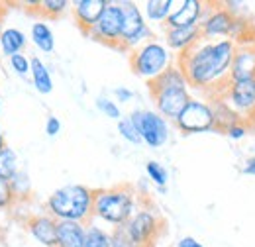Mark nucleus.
Segmentation results:
<instances>
[{
  "instance_id": "obj_4",
  "label": "nucleus",
  "mask_w": 255,
  "mask_h": 247,
  "mask_svg": "<svg viewBox=\"0 0 255 247\" xmlns=\"http://www.w3.org/2000/svg\"><path fill=\"white\" fill-rule=\"evenodd\" d=\"M95 188L85 185H65L53 190L45 202V212L59 220L91 224Z\"/></svg>"
},
{
  "instance_id": "obj_40",
  "label": "nucleus",
  "mask_w": 255,
  "mask_h": 247,
  "mask_svg": "<svg viewBox=\"0 0 255 247\" xmlns=\"http://www.w3.org/2000/svg\"><path fill=\"white\" fill-rule=\"evenodd\" d=\"M2 20H4V12H0V33L4 31V28H2Z\"/></svg>"
},
{
  "instance_id": "obj_22",
  "label": "nucleus",
  "mask_w": 255,
  "mask_h": 247,
  "mask_svg": "<svg viewBox=\"0 0 255 247\" xmlns=\"http://www.w3.org/2000/svg\"><path fill=\"white\" fill-rule=\"evenodd\" d=\"M30 39L33 41V45L43 53H51L55 49V35H53V30L45 22H33L32 30H30Z\"/></svg>"
},
{
  "instance_id": "obj_17",
  "label": "nucleus",
  "mask_w": 255,
  "mask_h": 247,
  "mask_svg": "<svg viewBox=\"0 0 255 247\" xmlns=\"http://www.w3.org/2000/svg\"><path fill=\"white\" fill-rule=\"evenodd\" d=\"M255 79V45H238L230 67V81Z\"/></svg>"
},
{
  "instance_id": "obj_7",
  "label": "nucleus",
  "mask_w": 255,
  "mask_h": 247,
  "mask_svg": "<svg viewBox=\"0 0 255 247\" xmlns=\"http://www.w3.org/2000/svg\"><path fill=\"white\" fill-rule=\"evenodd\" d=\"M131 122L135 125L139 137H141V143H145L147 147H163L169 137H171V129H169V122L157 114L155 110H133L129 114Z\"/></svg>"
},
{
  "instance_id": "obj_21",
  "label": "nucleus",
  "mask_w": 255,
  "mask_h": 247,
  "mask_svg": "<svg viewBox=\"0 0 255 247\" xmlns=\"http://www.w3.org/2000/svg\"><path fill=\"white\" fill-rule=\"evenodd\" d=\"M32 83L35 87V91L39 94H49L53 91V79H51V73L47 69V65L41 61L39 57H32Z\"/></svg>"
},
{
  "instance_id": "obj_38",
  "label": "nucleus",
  "mask_w": 255,
  "mask_h": 247,
  "mask_svg": "<svg viewBox=\"0 0 255 247\" xmlns=\"http://www.w3.org/2000/svg\"><path fill=\"white\" fill-rule=\"evenodd\" d=\"M244 175H250V177H255V155L254 157H250V159H246V163H244Z\"/></svg>"
},
{
  "instance_id": "obj_42",
  "label": "nucleus",
  "mask_w": 255,
  "mask_h": 247,
  "mask_svg": "<svg viewBox=\"0 0 255 247\" xmlns=\"http://www.w3.org/2000/svg\"><path fill=\"white\" fill-rule=\"evenodd\" d=\"M252 149H254V155H255V145H254V147H252Z\"/></svg>"
},
{
  "instance_id": "obj_39",
  "label": "nucleus",
  "mask_w": 255,
  "mask_h": 247,
  "mask_svg": "<svg viewBox=\"0 0 255 247\" xmlns=\"http://www.w3.org/2000/svg\"><path fill=\"white\" fill-rule=\"evenodd\" d=\"M6 147V139H4V133H2V129H0V151Z\"/></svg>"
},
{
  "instance_id": "obj_37",
  "label": "nucleus",
  "mask_w": 255,
  "mask_h": 247,
  "mask_svg": "<svg viewBox=\"0 0 255 247\" xmlns=\"http://www.w3.org/2000/svg\"><path fill=\"white\" fill-rule=\"evenodd\" d=\"M177 247H204L196 238H192V236H185V238H181L179 240V244Z\"/></svg>"
},
{
  "instance_id": "obj_29",
  "label": "nucleus",
  "mask_w": 255,
  "mask_h": 247,
  "mask_svg": "<svg viewBox=\"0 0 255 247\" xmlns=\"http://www.w3.org/2000/svg\"><path fill=\"white\" fill-rule=\"evenodd\" d=\"M118 133L126 139L128 143H133V145H137V143H141V137H139V133H137V129H135V125L131 122V118L126 116V118H122V120H118Z\"/></svg>"
},
{
  "instance_id": "obj_25",
  "label": "nucleus",
  "mask_w": 255,
  "mask_h": 247,
  "mask_svg": "<svg viewBox=\"0 0 255 247\" xmlns=\"http://www.w3.org/2000/svg\"><path fill=\"white\" fill-rule=\"evenodd\" d=\"M10 186H12V192L16 196V200H22V198H28L32 194V181L28 177L26 171H18L12 179H10Z\"/></svg>"
},
{
  "instance_id": "obj_35",
  "label": "nucleus",
  "mask_w": 255,
  "mask_h": 247,
  "mask_svg": "<svg viewBox=\"0 0 255 247\" xmlns=\"http://www.w3.org/2000/svg\"><path fill=\"white\" fill-rule=\"evenodd\" d=\"M59 131H61V122H59V118L47 116V120H45V133H47L49 137H55Z\"/></svg>"
},
{
  "instance_id": "obj_5",
  "label": "nucleus",
  "mask_w": 255,
  "mask_h": 247,
  "mask_svg": "<svg viewBox=\"0 0 255 247\" xmlns=\"http://www.w3.org/2000/svg\"><path fill=\"white\" fill-rule=\"evenodd\" d=\"M175 63H177V57L173 55V51L165 45V41H159L155 37L129 53L131 71L147 83L155 81Z\"/></svg>"
},
{
  "instance_id": "obj_11",
  "label": "nucleus",
  "mask_w": 255,
  "mask_h": 247,
  "mask_svg": "<svg viewBox=\"0 0 255 247\" xmlns=\"http://www.w3.org/2000/svg\"><path fill=\"white\" fill-rule=\"evenodd\" d=\"M234 16L224 8V4H206V12L198 24L200 35L206 41L216 39H230V33L234 28Z\"/></svg>"
},
{
  "instance_id": "obj_23",
  "label": "nucleus",
  "mask_w": 255,
  "mask_h": 247,
  "mask_svg": "<svg viewBox=\"0 0 255 247\" xmlns=\"http://www.w3.org/2000/svg\"><path fill=\"white\" fill-rule=\"evenodd\" d=\"M20 171V165H18V153L12 149V147H4L0 151V179L4 181H10L16 173Z\"/></svg>"
},
{
  "instance_id": "obj_32",
  "label": "nucleus",
  "mask_w": 255,
  "mask_h": 247,
  "mask_svg": "<svg viewBox=\"0 0 255 247\" xmlns=\"http://www.w3.org/2000/svg\"><path fill=\"white\" fill-rule=\"evenodd\" d=\"M16 202V196L12 192V186L10 181H4L0 179V210H10Z\"/></svg>"
},
{
  "instance_id": "obj_41",
  "label": "nucleus",
  "mask_w": 255,
  "mask_h": 247,
  "mask_svg": "<svg viewBox=\"0 0 255 247\" xmlns=\"http://www.w3.org/2000/svg\"><path fill=\"white\" fill-rule=\"evenodd\" d=\"M0 12H6V10H4V2H0Z\"/></svg>"
},
{
  "instance_id": "obj_33",
  "label": "nucleus",
  "mask_w": 255,
  "mask_h": 247,
  "mask_svg": "<svg viewBox=\"0 0 255 247\" xmlns=\"http://www.w3.org/2000/svg\"><path fill=\"white\" fill-rule=\"evenodd\" d=\"M224 8L234 16V18H246L248 14V2H240V0H228L224 2Z\"/></svg>"
},
{
  "instance_id": "obj_19",
  "label": "nucleus",
  "mask_w": 255,
  "mask_h": 247,
  "mask_svg": "<svg viewBox=\"0 0 255 247\" xmlns=\"http://www.w3.org/2000/svg\"><path fill=\"white\" fill-rule=\"evenodd\" d=\"M26 45H28V37L18 28H6L0 33V49L8 57H12L16 53H24Z\"/></svg>"
},
{
  "instance_id": "obj_10",
  "label": "nucleus",
  "mask_w": 255,
  "mask_h": 247,
  "mask_svg": "<svg viewBox=\"0 0 255 247\" xmlns=\"http://www.w3.org/2000/svg\"><path fill=\"white\" fill-rule=\"evenodd\" d=\"M163 226H165L163 218L153 208L139 206L137 212L126 224V230L141 247H153L155 242L159 240Z\"/></svg>"
},
{
  "instance_id": "obj_31",
  "label": "nucleus",
  "mask_w": 255,
  "mask_h": 247,
  "mask_svg": "<svg viewBox=\"0 0 255 247\" xmlns=\"http://www.w3.org/2000/svg\"><path fill=\"white\" fill-rule=\"evenodd\" d=\"M8 63H10L12 71H14L16 75H20V77L30 75V71H32V59L26 57L24 53H16V55L8 57Z\"/></svg>"
},
{
  "instance_id": "obj_3",
  "label": "nucleus",
  "mask_w": 255,
  "mask_h": 247,
  "mask_svg": "<svg viewBox=\"0 0 255 247\" xmlns=\"http://www.w3.org/2000/svg\"><path fill=\"white\" fill-rule=\"evenodd\" d=\"M139 208V196L129 185L95 188L93 218L112 228L126 226Z\"/></svg>"
},
{
  "instance_id": "obj_30",
  "label": "nucleus",
  "mask_w": 255,
  "mask_h": 247,
  "mask_svg": "<svg viewBox=\"0 0 255 247\" xmlns=\"http://www.w3.org/2000/svg\"><path fill=\"white\" fill-rule=\"evenodd\" d=\"M112 236V247H141L126 230V226H120V228H114L110 232Z\"/></svg>"
},
{
  "instance_id": "obj_24",
  "label": "nucleus",
  "mask_w": 255,
  "mask_h": 247,
  "mask_svg": "<svg viewBox=\"0 0 255 247\" xmlns=\"http://www.w3.org/2000/svg\"><path fill=\"white\" fill-rule=\"evenodd\" d=\"M83 247H112V236L96 224H87V238Z\"/></svg>"
},
{
  "instance_id": "obj_34",
  "label": "nucleus",
  "mask_w": 255,
  "mask_h": 247,
  "mask_svg": "<svg viewBox=\"0 0 255 247\" xmlns=\"http://www.w3.org/2000/svg\"><path fill=\"white\" fill-rule=\"evenodd\" d=\"M224 131H226V135H228L230 139H234V141H240V139H244V137H246V133H248V127H246L244 124L236 122V124H232V125H228Z\"/></svg>"
},
{
  "instance_id": "obj_26",
  "label": "nucleus",
  "mask_w": 255,
  "mask_h": 247,
  "mask_svg": "<svg viewBox=\"0 0 255 247\" xmlns=\"http://www.w3.org/2000/svg\"><path fill=\"white\" fill-rule=\"evenodd\" d=\"M145 173H147L149 181L157 186L161 192H165V186L169 183V173L159 161H147L145 163Z\"/></svg>"
},
{
  "instance_id": "obj_6",
  "label": "nucleus",
  "mask_w": 255,
  "mask_h": 247,
  "mask_svg": "<svg viewBox=\"0 0 255 247\" xmlns=\"http://www.w3.org/2000/svg\"><path fill=\"white\" fill-rule=\"evenodd\" d=\"M120 6L124 10V26H122V37H120V51L131 53L145 41L153 39V31L149 28L141 8L137 2L131 0H120Z\"/></svg>"
},
{
  "instance_id": "obj_36",
  "label": "nucleus",
  "mask_w": 255,
  "mask_h": 247,
  "mask_svg": "<svg viewBox=\"0 0 255 247\" xmlns=\"http://www.w3.org/2000/svg\"><path fill=\"white\" fill-rule=\"evenodd\" d=\"M114 96H116V102H122L124 104V102H129L135 94H133V91H129L128 87H116L114 89Z\"/></svg>"
},
{
  "instance_id": "obj_28",
  "label": "nucleus",
  "mask_w": 255,
  "mask_h": 247,
  "mask_svg": "<svg viewBox=\"0 0 255 247\" xmlns=\"http://www.w3.org/2000/svg\"><path fill=\"white\" fill-rule=\"evenodd\" d=\"M96 108L106 116V118H112V120H122V110H120V106H118V102L116 100H110V98H106V96H98L96 98Z\"/></svg>"
},
{
  "instance_id": "obj_16",
  "label": "nucleus",
  "mask_w": 255,
  "mask_h": 247,
  "mask_svg": "<svg viewBox=\"0 0 255 247\" xmlns=\"http://www.w3.org/2000/svg\"><path fill=\"white\" fill-rule=\"evenodd\" d=\"M202 39L198 26H187V28H165V45L173 53H185L194 47Z\"/></svg>"
},
{
  "instance_id": "obj_15",
  "label": "nucleus",
  "mask_w": 255,
  "mask_h": 247,
  "mask_svg": "<svg viewBox=\"0 0 255 247\" xmlns=\"http://www.w3.org/2000/svg\"><path fill=\"white\" fill-rule=\"evenodd\" d=\"M106 4H108V0H75V2H71V12L75 18V24L83 30V33H87L98 22Z\"/></svg>"
},
{
  "instance_id": "obj_18",
  "label": "nucleus",
  "mask_w": 255,
  "mask_h": 247,
  "mask_svg": "<svg viewBox=\"0 0 255 247\" xmlns=\"http://www.w3.org/2000/svg\"><path fill=\"white\" fill-rule=\"evenodd\" d=\"M87 238V224L83 222H57V242L55 247H83Z\"/></svg>"
},
{
  "instance_id": "obj_14",
  "label": "nucleus",
  "mask_w": 255,
  "mask_h": 247,
  "mask_svg": "<svg viewBox=\"0 0 255 247\" xmlns=\"http://www.w3.org/2000/svg\"><path fill=\"white\" fill-rule=\"evenodd\" d=\"M26 230L33 240L43 247H55L57 242V220L45 214H33L26 220Z\"/></svg>"
},
{
  "instance_id": "obj_9",
  "label": "nucleus",
  "mask_w": 255,
  "mask_h": 247,
  "mask_svg": "<svg viewBox=\"0 0 255 247\" xmlns=\"http://www.w3.org/2000/svg\"><path fill=\"white\" fill-rule=\"evenodd\" d=\"M175 125L183 133H204L216 129V114L210 102L192 96L185 110L175 120Z\"/></svg>"
},
{
  "instance_id": "obj_8",
  "label": "nucleus",
  "mask_w": 255,
  "mask_h": 247,
  "mask_svg": "<svg viewBox=\"0 0 255 247\" xmlns=\"http://www.w3.org/2000/svg\"><path fill=\"white\" fill-rule=\"evenodd\" d=\"M122 26H124V10L120 2H108L104 12L100 14L98 22L85 35L95 39L98 43H104L108 47H120L122 37Z\"/></svg>"
},
{
  "instance_id": "obj_27",
  "label": "nucleus",
  "mask_w": 255,
  "mask_h": 247,
  "mask_svg": "<svg viewBox=\"0 0 255 247\" xmlns=\"http://www.w3.org/2000/svg\"><path fill=\"white\" fill-rule=\"evenodd\" d=\"M71 8V2L67 0H41L37 6V12L45 18H59Z\"/></svg>"
},
{
  "instance_id": "obj_2",
  "label": "nucleus",
  "mask_w": 255,
  "mask_h": 247,
  "mask_svg": "<svg viewBox=\"0 0 255 247\" xmlns=\"http://www.w3.org/2000/svg\"><path fill=\"white\" fill-rule=\"evenodd\" d=\"M149 94L155 102V112L167 122H175L192 98L189 81L177 63L149 83Z\"/></svg>"
},
{
  "instance_id": "obj_13",
  "label": "nucleus",
  "mask_w": 255,
  "mask_h": 247,
  "mask_svg": "<svg viewBox=\"0 0 255 247\" xmlns=\"http://www.w3.org/2000/svg\"><path fill=\"white\" fill-rule=\"evenodd\" d=\"M228 104L238 112H250L255 108V79L228 81Z\"/></svg>"
},
{
  "instance_id": "obj_12",
  "label": "nucleus",
  "mask_w": 255,
  "mask_h": 247,
  "mask_svg": "<svg viewBox=\"0 0 255 247\" xmlns=\"http://www.w3.org/2000/svg\"><path fill=\"white\" fill-rule=\"evenodd\" d=\"M206 4L202 0H181L175 2V8L165 22V28H187V26H198L204 12Z\"/></svg>"
},
{
  "instance_id": "obj_1",
  "label": "nucleus",
  "mask_w": 255,
  "mask_h": 247,
  "mask_svg": "<svg viewBox=\"0 0 255 247\" xmlns=\"http://www.w3.org/2000/svg\"><path fill=\"white\" fill-rule=\"evenodd\" d=\"M236 47L238 45L232 39H200L194 47L177 57V65L185 73L189 87L198 91H208L224 83L228 85Z\"/></svg>"
},
{
  "instance_id": "obj_20",
  "label": "nucleus",
  "mask_w": 255,
  "mask_h": 247,
  "mask_svg": "<svg viewBox=\"0 0 255 247\" xmlns=\"http://www.w3.org/2000/svg\"><path fill=\"white\" fill-rule=\"evenodd\" d=\"M175 8V0H145L143 2V16L151 24H165Z\"/></svg>"
}]
</instances>
